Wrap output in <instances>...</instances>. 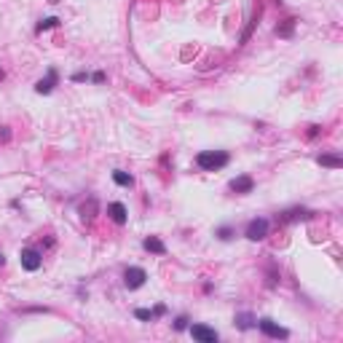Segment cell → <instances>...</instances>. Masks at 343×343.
I'll list each match as a JSON object with an SVG mask.
<instances>
[{
  "label": "cell",
  "mask_w": 343,
  "mask_h": 343,
  "mask_svg": "<svg viewBox=\"0 0 343 343\" xmlns=\"http://www.w3.org/2000/svg\"><path fill=\"white\" fill-rule=\"evenodd\" d=\"M228 161H231V156H228L225 150H201V153L196 156V166L204 169V172H217V169H223Z\"/></svg>",
  "instance_id": "1"
},
{
  "label": "cell",
  "mask_w": 343,
  "mask_h": 343,
  "mask_svg": "<svg viewBox=\"0 0 343 343\" xmlns=\"http://www.w3.org/2000/svg\"><path fill=\"white\" fill-rule=\"evenodd\" d=\"M268 228H271V223L265 220V217H255V220H250L247 223V231H244V236L250 242H263L265 236H268Z\"/></svg>",
  "instance_id": "2"
},
{
  "label": "cell",
  "mask_w": 343,
  "mask_h": 343,
  "mask_svg": "<svg viewBox=\"0 0 343 343\" xmlns=\"http://www.w3.org/2000/svg\"><path fill=\"white\" fill-rule=\"evenodd\" d=\"M19 260H22L24 271H38L43 265V252L35 250V247H24V250L19 252Z\"/></svg>",
  "instance_id": "3"
},
{
  "label": "cell",
  "mask_w": 343,
  "mask_h": 343,
  "mask_svg": "<svg viewBox=\"0 0 343 343\" xmlns=\"http://www.w3.org/2000/svg\"><path fill=\"white\" fill-rule=\"evenodd\" d=\"M145 282H148V273H145V268H140V265H131V268L123 271V284H126V290H140Z\"/></svg>",
  "instance_id": "4"
},
{
  "label": "cell",
  "mask_w": 343,
  "mask_h": 343,
  "mask_svg": "<svg viewBox=\"0 0 343 343\" xmlns=\"http://www.w3.org/2000/svg\"><path fill=\"white\" fill-rule=\"evenodd\" d=\"M257 327H260V332L263 335H268V338H287L290 332L284 330V327H279L273 319H268V317H263V319H257Z\"/></svg>",
  "instance_id": "5"
},
{
  "label": "cell",
  "mask_w": 343,
  "mask_h": 343,
  "mask_svg": "<svg viewBox=\"0 0 343 343\" xmlns=\"http://www.w3.org/2000/svg\"><path fill=\"white\" fill-rule=\"evenodd\" d=\"M190 335H193V340H201V343H215L217 340V332L207 325H193L190 327Z\"/></svg>",
  "instance_id": "6"
},
{
  "label": "cell",
  "mask_w": 343,
  "mask_h": 343,
  "mask_svg": "<svg viewBox=\"0 0 343 343\" xmlns=\"http://www.w3.org/2000/svg\"><path fill=\"white\" fill-rule=\"evenodd\" d=\"M56 81H59V73H56V70L51 67V70H49V75H46L43 81H38V83H35V91H38V94H51V91H54V86H56Z\"/></svg>",
  "instance_id": "7"
},
{
  "label": "cell",
  "mask_w": 343,
  "mask_h": 343,
  "mask_svg": "<svg viewBox=\"0 0 343 343\" xmlns=\"http://www.w3.org/2000/svg\"><path fill=\"white\" fill-rule=\"evenodd\" d=\"M108 215H110V220H113V223H118V225H123V223L129 220V212H126V207H123L121 201L108 204Z\"/></svg>",
  "instance_id": "8"
},
{
  "label": "cell",
  "mask_w": 343,
  "mask_h": 343,
  "mask_svg": "<svg viewBox=\"0 0 343 343\" xmlns=\"http://www.w3.org/2000/svg\"><path fill=\"white\" fill-rule=\"evenodd\" d=\"M252 188H255V180L250 175H242V177L231 180V190H233V193H252Z\"/></svg>",
  "instance_id": "9"
},
{
  "label": "cell",
  "mask_w": 343,
  "mask_h": 343,
  "mask_svg": "<svg viewBox=\"0 0 343 343\" xmlns=\"http://www.w3.org/2000/svg\"><path fill=\"white\" fill-rule=\"evenodd\" d=\"M142 247H145L148 252H153V255H166V247H164V242H161L158 236H148V239L142 242Z\"/></svg>",
  "instance_id": "10"
},
{
  "label": "cell",
  "mask_w": 343,
  "mask_h": 343,
  "mask_svg": "<svg viewBox=\"0 0 343 343\" xmlns=\"http://www.w3.org/2000/svg\"><path fill=\"white\" fill-rule=\"evenodd\" d=\"M295 24H298V19L290 16V19H284V22L276 27V35L279 38H292V30H295Z\"/></svg>",
  "instance_id": "11"
},
{
  "label": "cell",
  "mask_w": 343,
  "mask_h": 343,
  "mask_svg": "<svg viewBox=\"0 0 343 343\" xmlns=\"http://www.w3.org/2000/svg\"><path fill=\"white\" fill-rule=\"evenodd\" d=\"M94 215H97V198H89L83 207H81V217H83V223H91L94 220Z\"/></svg>",
  "instance_id": "12"
},
{
  "label": "cell",
  "mask_w": 343,
  "mask_h": 343,
  "mask_svg": "<svg viewBox=\"0 0 343 343\" xmlns=\"http://www.w3.org/2000/svg\"><path fill=\"white\" fill-rule=\"evenodd\" d=\"M303 217H311L308 209H290L279 217V223H292V220H303Z\"/></svg>",
  "instance_id": "13"
},
{
  "label": "cell",
  "mask_w": 343,
  "mask_h": 343,
  "mask_svg": "<svg viewBox=\"0 0 343 343\" xmlns=\"http://www.w3.org/2000/svg\"><path fill=\"white\" fill-rule=\"evenodd\" d=\"M319 164L327 166V169H340L343 166V158L335 156V153H325V156H319Z\"/></svg>",
  "instance_id": "14"
},
{
  "label": "cell",
  "mask_w": 343,
  "mask_h": 343,
  "mask_svg": "<svg viewBox=\"0 0 343 343\" xmlns=\"http://www.w3.org/2000/svg\"><path fill=\"white\" fill-rule=\"evenodd\" d=\"M113 180H116V185H121V188H131L134 185V177L129 175V172H113Z\"/></svg>",
  "instance_id": "15"
},
{
  "label": "cell",
  "mask_w": 343,
  "mask_h": 343,
  "mask_svg": "<svg viewBox=\"0 0 343 343\" xmlns=\"http://www.w3.org/2000/svg\"><path fill=\"white\" fill-rule=\"evenodd\" d=\"M236 325H239L242 330H250V327H255V325H257V319L252 317V314H247V311H244V314H236Z\"/></svg>",
  "instance_id": "16"
},
{
  "label": "cell",
  "mask_w": 343,
  "mask_h": 343,
  "mask_svg": "<svg viewBox=\"0 0 343 343\" xmlns=\"http://www.w3.org/2000/svg\"><path fill=\"white\" fill-rule=\"evenodd\" d=\"M164 314V306H158V308H153V311H148V308H137L134 311V317L137 319H142V322H148V319H153V317H161Z\"/></svg>",
  "instance_id": "17"
},
{
  "label": "cell",
  "mask_w": 343,
  "mask_h": 343,
  "mask_svg": "<svg viewBox=\"0 0 343 343\" xmlns=\"http://www.w3.org/2000/svg\"><path fill=\"white\" fill-rule=\"evenodd\" d=\"M54 27H59V19L56 16H49V19H41L35 27V32H46V30H54Z\"/></svg>",
  "instance_id": "18"
},
{
  "label": "cell",
  "mask_w": 343,
  "mask_h": 343,
  "mask_svg": "<svg viewBox=\"0 0 343 343\" xmlns=\"http://www.w3.org/2000/svg\"><path fill=\"white\" fill-rule=\"evenodd\" d=\"M188 327V317H177V322H175V330H185Z\"/></svg>",
  "instance_id": "19"
},
{
  "label": "cell",
  "mask_w": 343,
  "mask_h": 343,
  "mask_svg": "<svg viewBox=\"0 0 343 343\" xmlns=\"http://www.w3.org/2000/svg\"><path fill=\"white\" fill-rule=\"evenodd\" d=\"M11 140V131H8V126H0V142H8Z\"/></svg>",
  "instance_id": "20"
},
{
  "label": "cell",
  "mask_w": 343,
  "mask_h": 343,
  "mask_svg": "<svg viewBox=\"0 0 343 343\" xmlns=\"http://www.w3.org/2000/svg\"><path fill=\"white\" fill-rule=\"evenodd\" d=\"M231 233H233L231 228H220V231H217V236H220V239H225V242L231 239Z\"/></svg>",
  "instance_id": "21"
},
{
  "label": "cell",
  "mask_w": 343,
  "mask_h": 343,
  "mask_svg": "<svg viewBox=\"0 0 343 343\" xmlns=\"http://www.w3.org/2000/svg\"><path fill=\"white\" fill-rule=\"evenodd\" d=\"M73 81H75V83H83V81H89V75H86V73H75Z\"/></svg>",
  "instance_id": "22"
},
{
  "label": "cell",
  "mask_w": 343,
  "mask_h": 343,
  "mask_svg": "<svg viewBox=\"0 0 343 343\" xmlns=\"http://www.w3.org/2000/svg\"><path fill=\"white\" fill-rule=\"evenodd\" d=\"M89 78H91L94 83H105V73H94V75H89Z\"/></svg>",
  "instance_id": "23"
},
{
  "label": "cell",
  "mask_w": 343,
  "mask_h": 343,
  "mask_svg": "<svg viewBox=\"0 0 343 343\" xmlns=\"http://www.w3.org/2000/svg\"><path fill=\"white\" fill-rule=\"evenodd\" d=\"M6 263V257H3V252H0V265H3Z\"/></svg>",
  "instance_id": "24"
},
{
  "label": "cell",
  "mask_w": 343,
  "mask_h": 343,
  "mask_svg": "<svg viewBox=\"0 0 343 343\" xmlns=\"http://www.w3.org/2000/svg\"><path fill=\"white\" fill-rule=\"evenodd\" d=\"M0 78H3V70H0Z\"/></svg>",
  "instance_id": "25"
}]
</instances>
